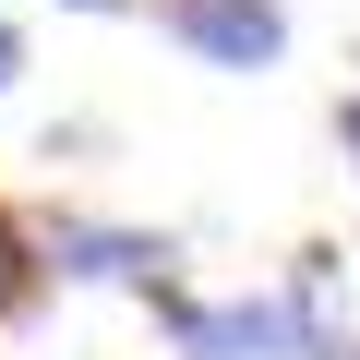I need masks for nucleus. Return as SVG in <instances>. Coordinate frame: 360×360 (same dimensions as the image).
I'll return each instance as SVG.
<instances>
[{
	"label": "nucleus",
	"instance_id": "nucleus-4",
	"mask_svg": "<svg viewBox=\"0 0 360 360\" xmlns=\"http://www.w3.org/2000/svg\"><path fill=\"white\" fill-rule=\"evenodd\" d=\"M37 276H49V264H37V240H25L13 217H0V324H13V312L37 300Z\"/></svg>",
	"mask_w": 360,
	"mask_h": 360
},
{
	"label": "nucleus",
	"instance_id": "nucleus-6",
	"mask_svg": "<svg viewBox=\"0 0 360 360\" xmlns=\"http://www.w3.org/2000/svg\"><path fill=\"white\" fill-rule=\"evenodd\" d=\"M348 144H360V108H348Z\"/></svg>",
	"mask_w": 360,
	"mask_h": 360
},
{
	"label": "nucleus",
	"instance_id": "nucleus-1",
	"mask_svg": "<svg viewBox=\"0 0 360 360\" xmlns=\"http://www.w3.org/2000/svg\"><path fill=\"white\" fill-rule=\"evenodd\" d=\"M144 300L168 312V336L193 348V360H336L348 336L324 324V264H300V288L288 300H180L168 276H144Z\"/></svg>",
	"mask_w": 360,
	"mask_h": 360
},
{
	"label": "nucleus",
	"instance_id": "nucleus-7",
	"mask_svg": "<svg viewBox=\"0 0 360 360\" xmlns=\"http://www.w3.org/2000/svg\"><path fill=\"white\" fill-rule=\"evenodd\" d=\"M336 360H360V348H336Z\"/></svg>",
	"mask_w": 360,
	"mask_h": 360
},
{
	"label": "nucleus",
	"instance_id": "nucleus-2",
	"mask_svg": "<svg viewBox=\"0 0 360 360\" xmlns=\"http://www.w3.org/2000/svg\"><path fill=\"white\" fill-rule=\"evenodd\" d=\"M156 25L193 49V60H217V72H264L288 49V13H276V0H156Z\"/></svg>",
	"mask_w": 360,
	"mask_h": 360
},
{
	"label": "nucleus",
	"instance_id": "nucleus-8",
	"mask_svg": "<svg viewBox=\"0 0 360 360\" xmlns=\"http://www.w3.org/2000/svg\"><path fill=\"white\" fill-rule=\"evenodd\" d=\"M96 13H108V0H96Z\"/></svg>",
	"mask_w": 360,
	"mask_h": 360
},
{
	"label": "nucleus",
	"instance_id": "nucleus-3",
	"mask_svg": "<svg viewBox=\"0 0 360 360\" xmlns=\"http://www.w3.org/2000/svg\"><path fill=\"white\" fill-rule=\"evenodd\" d=\"M37 264H60V276H132V288H144V276H168V252H156V240H132V229H60Z\"/></svg>",
	"mask_w": 360,
	"mask_h": 360
},
{
	"label": "nucleus",
	"instance_id": "nucleus-5",
	"mask_svg": "<svg viewBox=\"0 0 360 360\" xmlns=\"http://www.w3.org/2000/svg\"><path fill=\"white\" fill-rule=\"evenodd\" d=\"M13 72H25V37H13V25H0V84H13Z\"/></svg>",
	"mask_w": 360,
	"mask_h": 360
}]
</instances>
